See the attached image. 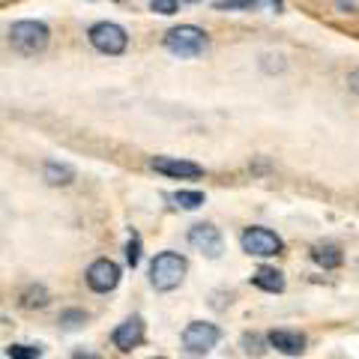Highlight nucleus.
Instances as JSON below:
<instances>
[{
    "instance_id": "3",
    "label": "nucleus",
    "mask_w": 359,
    "mask_h": 359,
    "mask_svg": "<svg viewBox=\"0 0 359 359\" xmlns=\"http://www.w3.org/2000/svg\"><path fill=\"white\" fill-rule=\"evenodd\" d=\"M207 45H210L207 30L195 25H177L165 33V48L177 54V57H198V54L207 51Z\"/></svg>"
},
{
    "instance_id": "14",
    "label": "nucleus",
    "mask_w": 359,
    "mask_h": 359,
    "mask_svg": "<svg viewBox=\"0 0 359 359\" xmlns=\"http://www.w3.org/2000/svg\"><path fill=\"white\" fill-rule=\"evenodd\" d=\"M311 261L318 266H323V269H339L341 261H344V255H341V249L335 243H318L311 249Z\"/></svg>"
},
{
    "instance_id": "17",
    "label": "nucleus",
    "mask_w": 359,
    "mask_h": 359,
    "mask_svg": "<svg viewBox=\"0 0 359 359\" xmlns=\"http://www.w3.org/2000/svg\"><path fill=\"white\" fill-rule=\"evenodd\" d=\"M174 201L183 210H198L201 204H204V192H189V189H180V192H174Z\"/></svg>"
},
{
    "instance_id": "25",
    "label": "nucleus",
    "mask_w": 359,
    "mask_h": 359,
    "mask_svg": "<svg viewBox=\"0 0 359 359\" xmlns=\"http://www.w3.org/2000/svg\"><path fill=\"white\" fill-rule=\"evenodd\" d=\"M266 4H269V6H273V9H276V13H278V9H282V0H266Z\"/></svg>"
},
{
    "instance_id": "11",
    "label": "nucleus",
    "mask_w": 359,
    "mask_h": 359,
    "mask_svg": "<svg viewBox=\"0 0 359 359\" xmlns=\"http://www.w3.org/2000/svg\"><path fill=\"white\" fill-rule=\"evenodd\" d=\"M266 344L276 347V351L285 353V356L306 353V335L297 332V330H273V332L266 335Z\"/></svg>"
},
{
    "instance_id": "1",
    "label": "nucleus",
    "mask_w": 359,
    "mask_h": 359,
    "mask_svg": "<svg viewBox=\"0 0 359 359\" xmlns=\"http://www.w3.org/2000/svg\"><path fill=\"white\" fill-rule=\"evenodd\" d=\"M6 39L18 54H25V57H36V54H42L45 48H48L51 30H48L45 21H30L27 18V21H15V25H9Z\"/></svg>"
},
{
    "instance_id": "23",
    "label": "nucleus",
    "mask_w": 359,
    "mask_h": 359,
    "mask_svg": "<svg viewBox=\"0 0 359 359\" xmlns=\"http://www.w3.org/2000/svg\"><path fill=\"white\" fill-rule=\"evenodd\" d=\"M347 87H351L353 93H359V69H353L351 75H347Z\"/></svg>"
},
{
    "instance_id": "2",
    "label": "nucleus",
    "mask_w": 359,
    "mask_h": 359,
    "mask_svg": "<svg viewBox=\"0 0 359 359\" xmlns=\"http://www.w3.org/2000/svg\"><path fill=\"white\" fill-rule=\"evenodd\" d=\"M186 269H189V264L180 252H159L150 261V285L156 290H162V294H168V290L183 285Z\"/></svg>"
},
{
    "instance_id": "26",
    "label": "nucleus",
    "mask_w": 359,
    "mask_h": 359,
    "mask_svg": "<svg viewBox=\"0 0 359 359\" xmlns=\"http://www.w3.org/2000/svg\"><path fill=\"white\" fill-rule=\"evenodd\" d=\"M150 359H165V356H150Z\"/></svg>"
},
{
    "instance_id": "21",
    "label": "nucleus",
    "mask_w": 359,
    "mask_h": 359,
    "mask_svg": "<svg viewBox=\"0 0 359 359\" xmlns=\"http://www.w3.org/2000/svg\"><path fill=\"white\" fill-rule=\"evenodd\" d=\"M255 6L257 0H216V9H222V13L224 9L231 13V9H255Z\"/></svg>"
},
{
    "instance_id": "10",
    "label": "nucleus",
    "mask_w": 359,
    "mask_h": 359,
    "mask_svg": "<svg viewBox=\"0 0 359 359\" xmlns=\"http://www.w3.org/2000/svg\"><path fill=\"white\" fill-rule=\"evenodd\" d=\"M111 341H114V347L123 351V353L135 351V347L144 341V318H138V314L126 318L114 332H111Z\"/></svg>"
},
{
    "instance_id": "19",
    "label": "nucleus",
    "mask_w": 359,
    "mask_h": 359,
    "mask_svg": "<svg viewBox=\"0 0 359 359\" xmlns=\"http://www.w3.org/2000/svg\"><path fill=\"white\" fill-rule=\"evenodd\" d=\"M6 356L9 359H42L39 356V347H30V344H9L6 347Z\"/></svg>"
},
{
    "instance_id": "9",
    "label": "nucleus",
    "mask_w": 359,
    "mask_h": 359,
    "mask_svg": "<svg viewBox=\"0 0 359 359\" xmlns=\"http://www.w3.org/2000/svg\"><path fill=\"white\" fill-rule=\"evenodd\" d=\"M150 168L159 171L165 177H174V180H198L204 177V168L198 162H189V159H177V156H153Z\"/></svg>"
},
{
    "instance_id": "16",
    "label": "nucleus",
    "mask_w": 359,
    "mask_h": 359,
    "mask_svg": "<svg viewBox=\"0 0 359 359\" xmlns=\"http://www.w3.org/2000/svg\"><path fill=\"white\" fill-rule=\"evenodd\" d=\"M81 323H87V311H84V309H66V311L60 314V327L69 330V332L78 330Z\"/></svg>"
},
{
    "instance_id": "13",
    "label": "nucleus",
    "mask_w": 359,
    "mask_h": 359,
    "mask_svg": "<svg viewBox=\"0 0 359 359\" xmlns=\"http://www.w3.org/2000/svg\"><path fill=\"white\" fill-rule=\"evenodd\" d=\"M42 180L48 186H69L75 180V168L66 165V162H57V159H48L42 168Z\"/></svg>"
},
{
    "instance_id": "27",
    "label": "nucleus",
    "mask_w": 359,
    "mask_h": 359,
    "mask_svg": "<svg viewBox=\"0 0 359 359\" xmlns=\"http://www.w3.org/2000/svg\"><path fill=\"white\" fill-rule=\"evenodd\" d=\"M189 4H198V0H189Z\"/></svg>"
},
{
    "instance_id": "12",
    "label": "nucleus",
    "mask_w": 359,
    "mask_h": 359,
    "mask_svg": "<svg viewBox=\"0 0 359 359\" xmlns=\"http://www.w3.org/2000/svg\"><path fill=\"white\" fill-rule=\"evenodd\" d=\"M252 285L266 290V294H282L285 290V276L276 266H257L252 273Z\"/></svg>"
},
{
    "instance_id": "22",
    "label": "nucleus",
    "mask_w": 359,
    "mask_h": 359,
    "mask_svg": "<svg viewBox=\"0 0 359 359\" xmlns=\"http://www.w3.org/2000/svg\"><path fill=\"white\" fill-rule=\"evenodd\" d=\"M177 4H180V0H150V9H153V13H159V15H174Z\"/></svg>"
},
{
    "instance_id": "15",
    "label": "nucleus",
    "mask_w": 359,
    "mask_h": 359,
    "mask_svg": "<svg viewBox=\"0 0 359 359\" xmlns=\"http://www.w3.org/2000/svg\"><path fill=\"white\" fill-rule=\"evenodd\" d=\"M48 299H51V294L45 285H30V287L21 290V306L25 309H45Z\"/></svg>"
},
{
    "instance_id": "6",
    "label": "nucleus",
    "mask_w": 359,
    "mask_h": 359,
    "mask_svg": "<svg viewBox=\"0 0 359 359\" xmlns=\"http://www.w3.org/2000/svg\"><path fill=\"white\" fill-rule=\"evenodd\" d=\"M219 339H222L219 327L216 323H207V320H192L183 330V347H186V353H192V356L210 353L212 347L219 344Z\"/></svg>"
},
{
    "instance_id": "4",
    "label": "nucleus",
    "mask_w": 359,
    "mask_h": 359,
    "mask_svg": "<svg viewBox=\"0 0 359 359\" xmlns=\"http://www.w3.org/2000/svg\"><path fill=\"white\" fill-rule=\"evenodd\" d=\"M87 39H90V45H93L99 54L117 57V54L126 51L129 33L123 30L120 25H114V21H99V25H93V27L87 30Z\"/></svg>"
},
{
    "instance_id": "24",
    "label": "nucleus",
    "mask_w": 359,
    "mask_h": 359,
    "mask_svg": "<svg viewBox=\"0 0 359 359\" xmlns=\"http://www.w3.org/2000/svg\"><path fill=\"white\" fill-rule=\"evenodd\" d=\"M72 359H102V356H99V353H90V351H78Z\"/></svg>"
},
{
    "instance_id": "7",
    "label": "nucleus",
    "mask_w": 359,
    "mask_h": 359,
    "mask_svg": "<svg viewBox=\"0 0 359 359\" xmlns=\"http://www.w3.org/2000/svg\"><path fill=\"white\" fill-rule=\"evenodd\" d=\"M189 245L198 249L201 255H207L210 261L222 257V249H224L219 228H216V224H210V222H198V224L189 228Z\"/></svg>"
},
{
    "instance_id": "5",
    "label": "nucleus",
    "mask_w": 359,
    "mask_h": 359,
    "mask_svg": "<svg viewBox=\"0 0 359 359\" xmlns=\"http://www.w3.org/2000/svg\"><path fill=\"white\" fill-rule=\"evenodd\" d=\"M240 245H243V252L252 255V257H273V255H278L285 249V240L278 237L276 231L261 228V224H252V228L243 231Z\"/></svg>"
},
{
    "instance_id": "8",
    "label": "nucleus",
    "mask_w": 359,
    "mask_h": 359,
    "mask_svg": "<svg viewBox=\"0 0 359 359\" xmlns=\"http://www.w3.org/2000/svg\"><path fill=\"white\" fill-rule=\"evenodd\" d=\"M87 287L96 290V294H111L117 285H120V266L114 261H108V257H99V261H93L87 266Z\"/></svg>"
},
{
    "instance_id": "20",
    "label": "nucleus",
    "mask_w": 359,
    "mask_h": 359,
    "mask_svg": "<svg viewBox=\"0 0 359 359\" xmlns=\"http://www.w3.org/2000/svg\"><path fill=\"white\" fill-rule=\"evenodd\" d=\"M126 264H129L132 269L141 264V237H138L135 231H132V237H129V243H126Z\"/></svg>"
},
{
    "instance_id": "18",
    "label": "nucleus",
    "mask_w": 359,
    "mask_h": 359,
    "mask_svg": "<svg viewBox=\"0 0 359 359\" xmlns=\"http://www.w3.org/2000/svg\"><path fill=\"white\" fill-rule=\"evenodd\" d=\"M240 344H243V351L249 353V356H264V351H266V347H264V339H261L257 332H245L243 339H240Z\"/></svg>"
}]
</instances>
